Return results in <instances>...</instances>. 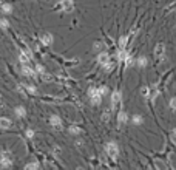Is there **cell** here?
Masks as SVG:
<instances>
[{"label": "cell", "mask_w": 176, "mask_h": 170, "mask_svg": "<svg viewBox=\"0 0 176 170\" xmlns=\"http://www.w3.org/2000/svg\"><path fill=\"white\" fill-rule=\"evenodd\" d=\"M105 153L110 156V159L116 161L119 158V145L114 142V141H110L105 144Z\"/></svg>", "instance_id": "obj_1"}, {"label": "cell", "mask_w": 176, "mask_h": 170, "mask_svg": "<svg viewBox=\"0 0 176 170\" xmlns=\"http://www.w3.org/2000/svg\"><path fill=\"white\" fill-rule=\"evenodd\" d=\"M111 108L114 113H117L122 108V93L120 90H114L111 93Z\"/></svg>", "instance_id": "obj_2"}, {"label": "cell", "mask_w": 176, "mask_h": 170, "mask_svg": "<svg viewBox=\"0 0 176 170\" xmlns=\"http://www.w3.org/2000/svg\"><path fill=\"white\" fill-rule=\"evenodd\" d=\"M88 98H90V102L91 105H100V102H102V94L99 93L97 87H90L88 88Z\"/></svg>", "instance_id": "obj_3"}, {"label": "cell", "mask_w": 176, "mask_h": 170, "mask_svg": "<svg viewBox=\"0 0 176 170\" xmlns=\"http://www.w3.org/2000/svg\"><path fill=\"white\" fill-rule=\"evenodd\" d=\"M153 56H155V59H156V63H159V62L164 60V57H165V45H164L162 42L156 43L155 50H153Z\"/></svg>", "instance_id": "obj_4"}, {"label": "cell", "mask_w": 176, "mask_h": 170, "mask_svg": "<svg viewBox=\"0 0 176 170\" xmlns=\"http://www.w3.org/2000/svg\"><path fill=\"white\" fill-rule=\"evenodd\" d=\"M116 124H117L119 128H122L125 124H128V114H127V111H125V110L120 108V110L116 113Z\"/></svg>", "instance_id": "obj_5"}, {"label": "cell", "mask_w": 176, "mask_h": 170, "mask_svg": "<svg viewBox=\"0 0 176 170\" xmlns=\"http://www.w3.org/2000/svg\"><path fill=\"white\" fill-rule=\"evenodd\" d=\"M96 60H97V63H99L100 67L104 68V67H105V65L111 60V54H110L108 51H105V50H104V51H99V54H97Z\"/></svg>", "instance_id": "obj_6"}, {"label": "cell", "mask_w": 176, "mask_h": 170, "mask_svg": "<svg viewBox=\"0 0 176 170\" xmlns=\"http://www.w3.org/2000/svg\"><path fill=\"white\" fill-rule=\"evenodd\" d=\"M0 165L2 167H11L13 165V156L9 152H3L2 158H0Z\"/></svg>", "instance_id": "obj_7"}, {"label": "cell", "mask_w": 176, "mask_h": 170, "mask_svg": "<svg viewBox=\"0 0 176 170\" xmlns=\"http://www.w3.org/2000/svg\"><path fill=\"white\" fill-rule=\"evenodd\" d=\"M59 6H60L65 13H71V11L74 9V3H73V0H60Z\"/></svg>", "instance_id": "obj_8"}, {"label": "cell", "mask_w": 176, "mask_h": 170, "mask_svg": "<svg viewBox=\"0 0 176 170\" xmlns=\"http://www.w3.org/2000/svg\"><path fill=\"white\" fill-rule=\"evenodd\" d=\"M113 108H104V111H102V116H100V119H102V122H105V124H110V121H111V118H113Z\"/></svg>", "instance_id": "obj_9"}, {"label": "cell", "mask_w": 176, "mask_h": 170, "mask_svg": "<svg viewBox=\"0 0 176 170\" xmlns=\"http://www.w3.org/2000/svg\"><path fill=\"white\" fill-rule=\"evenodd\" d=\"M42 43L45 45V46H51L53 45V42H54V37H53V34L51 33H45V34H42Z\"/></svg>", "instance_id": "obj_10"}, {"label": "cell", "mask_w": 176, "mask_h": 170, "mask_svg": "<svg viewBox=\"0 0 176 170\" xmlns=\"http://www.w3.org/2000/svg\"><path fill=\"white\" fill-rule=\"evenodd\" d=\"M49 124H51L54 128H62V119H60V116H57V114L49 116Z\"/></svg>", "instance_id": "obj_11"}, {"label": "cell", "mask_w": 176, "mask_h": 170, "mask_svg": "<svg viewBox=\"0 0 176 170\" xmlns=\"http://www.w3.org/2000/svg\"><path fill=\"white\" fill-rule=\"evenodd\" d=\"M22 73H23V76H28V78H36V70H33L31 67H28L27 63H23V67H22Z\"/></svg>", "instance_id": "obj_12"}, {"label": "cell", "mask_w": 176, "mask_h": 170, "mask_svg": "<svg viewBox=\"0 0 176 170\" xmlns=\"http://www.w3.org/2000/svg\"><path fill=\"white\" fill-rule=\"evenodd\" d=\"M135 63H136V57L133 56V53L128 51L127 57H125V60H124V67H125V68H131Z\"/></svg>", "instance_id": "obj_13"}, {"label": "cell", "mask_w": 176, "mask_h": 170, "mask_svg": "<svg viewBox=\"0 0 176 170\" xmlns=\"http://www.w3.org/2000/svg\"><path fill=\"white\" fill-rule=\"evenodd\" d=\"M93 50H94L96 53L104 51V50H105V42H102V40H96V42L93 43Z\"/></svg>", "instance_id": "obj_14"}, {"label": "cell", "mask_w": 176, "mask_h": 170, "mask_svg": "<svg viewBox=\"0 0 176 170\" xmlns=\"http://www.w3.org/2000/svg\"><path fill=\"white\" fill-rule=\"evenodd\" d=\"M141 96L145 99V101H150V85H144L141 90H139Z\"/></svg>", "instance_id": "obj_15"}, {"label": "cell", "mask_w": 176, "mask_h": 170, "mask_svg": "<svg viewBox=\"0 0 176 170\" xmlns=\"http://www.w3.org/2000/svg\"><path fill=\"white\" fill-rule=\"evenodd\" d=\"M136 65H138L141 70H144V68L148 65V59H147L145 56H139V57L136 59Z\"/></svg>", "instance_id": "obj_16"}, {"label": "cell", "mask_w": 176, "mask_h": 170, "mask_svg": "<svg viewBox=\"0 0 176 170\" xmlns=\"http://www.w3.org/2000/svg\"><path fill=\"white\" fill-rule=\"evenodd\" d=\"M11 125H13L11 119H8V118H0V128H9Z\"/></svg>", "instance_id": "obj_17"}, {"label": "cell", "mask_w": 176, "mask_h": 170, "mask_svg": "<svg viewBox=\"0 0 176 170\" xmlns=\"http://www.w3.org/2000/svg\"><path fill=\"white\" fill-rule=\"evenodd\" d=\"M142 122H144V118H142L141 114L136 113V114L131 116V124H133V125H141Z\"/></svg>", "instance_id": "obj_18"}, {"label": "cell", "mask_w": 176, "mask_h": 170, "mask_svg": "<svg viewBox=\"0 0 176 170\" xmlns=\"http://www.w3.org/2000/svg\"><path fill=\"white\" fill-rule=\"evenodd\" d=\"M68 132L71 133V135H74V136H77V135H81L82 133V128L79 127V125H70V128H68Z\"/></svg>", "instance_id": "obj_19"}, {"label": "cell", "mask_w": 176, "mask_h": 170, "mask_svg": "<svg viewBox=\"0 0 176 170\" xmlns=\"http://www.w3.org/2000/svg\"><path fill=\"white\" fill-rule=\"evenodd\" d=\"M19 59H20V62H22V63H28V62L31 60V57H30V54H28L27 51H25V53H20Z\"/></svg>", "instance_id": "obj_20"}, {"label": "cell", "mask_w": 176, "mask_h": 170, "mask_svg": "<svg viewBox=\"0 0 176 170\" xmlns=\"http://www.w3.org/2000/svg\"><path fill=\"white\" fill-rule=\"evenodd\" d=\"M168 108L171 111H176V96H171L170 101H168Z\"/></svg>", "instance_id": "obj_21"}, {"label": "cell", "mask_w": 176, "mask_h": 170, "mask_svg": "<svg viewBox=\"0 0 176 170\" xmlns=\"http://www.w3.org/2000/svg\"><path fill=\"white\" fill-rule=\"evenodd\" d=\"M97 90H99V93H100V94H102V98L110 93V90H108V87H107V85H99V87H97Z\"/></svg>", "instance_id": "obj_22"}, {"label": "cell", "mask_w": 176, "mask_h": 170, "mask_svg": "<svg viewBox=\"0 0 176 170\" xmlns=\"http://www.w3.org/2000/svg\"><path fill=\"white\" fill-rule=\"evenodd\" d=\"M2 11H3L5 14H11V13H13L11 3H2Z\"/></svg>", "instance_id": "obj_23"}, {"label": "cell", "mask_w": 176, "mask_h": 170, "mask_svg": "<svg viewBox=\"0 0 176 170\" xmlns=\"http://www.w3.org/2000/svg\"><path fill=\"white\" fill-rule=\"evenodd\" d=\"M16 114L19 118H25V114H27V110H25L23 107H16Z\"/></svg>", "instance_id": "obj_24"}, {"label": "cell", "mask_w": 176, "mask_h": 170, "mask_svg": "<svg viewBox=\"0 0 176 170\" xmlns=\"http://www.w3.org/2000/svg\"><path fill=\"white\" fill-rule=\"evenodd\" d=\"M25 168H27V170H36V168H39V162H37V161L30 162V164H27V165H25Z\"/></svg>", "instance_id": "obj_25"}, {"label": "cell", "mask_w": 176, "mask_h": 170, "mask_svg": "<svg viewBox=\"0 0 176 170\" xmlns=\"http://www.w3.org/2000/svg\"><path fill=\"white\" fill-rule=\"evenodd\" d=\"M40 78H42V81H45V82H49V81L53 79V78H51V74H48L46 71H43V73H42V74H40Z\"/></svg>", "instance_id": "obj_26"}, {"label": "cell", "mask_w": 176, "mask_h": 170, "mask_svg": "<svg viewBox=\"0 0 176 170\" xmlns=\"http://www.w3.org/2000/svg\"><path fill=\"white\" fill-rule=\"evenodd\" d=\"M0 27H2L3 30H6V28L9 27V22H8L6 19H0Z\"/></svg>", "instance_id": "obj_27"}, {"label": "cell", "mask_w": 176, "mask_h": 170, "mask_svg": "<svg viewBox=\"0 0 176 170\" xmlns=\"http://www.w3.org/2000/svg\"><path fill=\"white\" fill-rule=\"evenodd\" d=\"M34 70H36V73H37V74H42V73L45 71V67H43V65H40V63H37Z\"/></svg>", "instance_id": "obj_28"}, {"label": "cell", "mask_w": 176, "mask_h": 170, "mask_svg": "<svg viewBox=\"0 0 176 170\" xmlns=\"http://www.w3.org/2000/svg\"><path fill=\"white\" fill-rule=\"evenodd\" d=\"M27 90H28V93H31V94H36V93H37V88H36L34 85H27Z\"/></svg>", "instance_id": "obj_29"}, {"label": "cell", "mask_w": 176, "mask_h": 170, "mask_svg": "<svg viewBox=\"0 0 176 170\" xmlns=\"http://www.w3.org/2000/svg\"><path fill=\"white\" fill-rule=\"evenodd\" d=\"M27 136H28V138H33V136H34V132H33V130H27Z\"/></svg>", "instance_id": "obj_30"}, {"label": "cell", "mask_w": 176, "mask_h": 170, "mask_svg": "<svg viewBox=\"0 0 176 170\" xmlns=\"http://www.w3.org/2000/svg\"><path fill=\"white\" fill-rule=\"evenodd\" d=\"M173 135H174V136H176V128H173Z\"/></svg>", "instance_id": "obj_31"}]
</instances>
